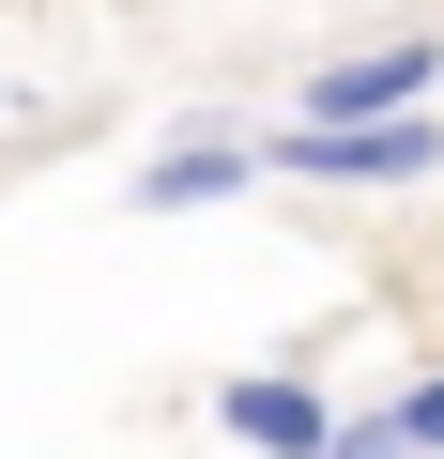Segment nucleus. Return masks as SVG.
<instances>
[{"label":"nucleus","mask_w":444,"mask_h":459,"mask_svg":"<svg viewBox=\"0 0 444 459\" xmlns=\"http://www.w3.org/2000/svg\"><path fill=\"white\" fill-rule=\"evenodd\" d=\"M261 169H307V184H414V169H444V123L414 108V123H292Z\"/></svg>","instance_id":"nucleus-1"},{"label":"nucleus","mask_w":444,"mask_h":459,"mask_svg":"<svg viewBox=\"0 0 444 459\" xmlns=\"http://www.w3.org/2000/svg\"><path fill=\"white\" fill-rule=\"evenodd\" d=\"M231 184H261L246 138H169V153L138 169V214H199V199H231Z\"/></svg>","instance_id":"nucleus-4"},{"label":"nucleus","mask_w":444,"mask_h":459,"mask_svg":"<svg viewBox=\"0 0 444 459\" xmlns=\"http://www.w3.org/2000/svg\"><path fill=\"white\" fill-rule=\"evenodd\" d=\"M368 429H383L398 459H444V368H429V383H398V398H383Z\"/></svg>","instance_id":"nucleus-5"},{"label":"nucleus","mask_w":444,"mask_h":459,"mask_svg":"<svg viewBox=\"0 0 444 459\" xmlns=\"http://www.w3.org/2000/svg\"><path fill=\"white\" fill-rule=\"evenodd\" d=\"M444 92V47H353V62H322L307 77V108L292 123H414Z\"/></svg>","instance_id":"nucleus-3"},{"label":"nucleus","mask_w":444,"mask_h":459,"mask_svg":"<svg viewBox=\"0 0 444 459\" xmlns=\"http://www.w3.org/2000/svg\"><path fill=\"white\" fill-rule=\"evenodd\" d=\"M214 429H231L246 459H337V398L307 368H246L231 398H214Z\"/></svg>","instance_id":"nucleus-2"}]
</instances>
